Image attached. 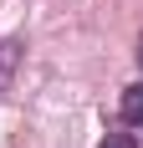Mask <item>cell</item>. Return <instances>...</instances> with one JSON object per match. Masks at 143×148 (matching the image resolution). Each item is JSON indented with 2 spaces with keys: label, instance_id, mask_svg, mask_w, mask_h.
Returning <instances> with one entry per match:
<instances>
[{
  "label": "cell",
  "instance_id": "obj_3",
  "mask_svg": "<svg viewBox=\"0 0 143 148\" xmlns=\"http://www.w3.org/2000/svg\"><path fill=\"white\" fill-rule=\"evenodd\" d=\"M97 148H138V138H133V133H107Z\"/></svg>",
  "mask_w": 143,
  "mask_h": 148
},
{
  "label": "cell",
  "instance_id": "obj_4",
  "mask_svg": "<svg viewBox=\"0 0 143 148\" xmlns=\"http://www.w3.org/2000/svg\"><path fill=\"white\" fill-rule=\"evenodd\" d=\"M138 66H143V36H138Z\"/></svg>",
  "mask_w": 143,
  "mask_h": 148
},
{
  "label": "cell",
  "instance_id": "obj_2",
  "mask_svg": "<svg viewBox=\"0 0 143 148\" xmlns=\"http://www.w3.org/2000/svg\"><path fill=\"white\" fill-rule=\"evenodd\" d=\"M118 112H123V123L143 128V87H128V92H123V102H118Z\"/></svg>",
  "mask_w": 143,
  "mask_h": 148
},
{
  "label": "cell",
  "instance_id": "obj_1",
  "mask_svg": "<svg viewBox=\"0 0 143 148\" xmlns=\"http://www.w3.org/2000/svg\"><path fill=\"white\" fill-rule=\"evenodd\" d=\"M21 51H26V41H21V36H5V41H0V92H5V87L15 82V66H21Z\"/></svg>",
  "mask_w": 143,
  "mask_h": 148
}]
</instances>
